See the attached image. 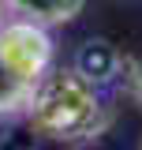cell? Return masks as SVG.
Here are the masks:
<instances>
[{
	"label": "cell",
	"instance_id": "cell-1",
	"mask_svg": "<svg viewBox=\"0 0 142 150\" xmlns=\"http://www.w3.org/2000/svg\"><path fill=\"white\" fill-rule=\"evenodd\" d=\"M26 124L49 143H86L108 128L105 86L75 68H49L26 101Z\"/></svg>",
	"mask_w": 142,
	"mask_h": 150
},
{
	"label": "cell",
	"instance_id": "cell-2",
	"mask_svg": "<svg viewBox=\"0 0 142 150\" xmlns=\"http://www.w3.org/2000/svg\"><path fill=\"white\" fill-rule=\"evenodd\" d=\"M53 68V34L30 19L8 15L0 23V116L26 109L34 86Z\"/></svg>",
	"mask_w": 142,
	"mask_h": 150
},
{
	"label": "cell",
	"instance_id": "cell-3",
	"mask_svg": "<svg viewBox=\"0 0 142 150\" xmlns=\"http://www.w3.org/2000/svg\"><path fill=\"white\" fill-rule=\"evenodd\" d=\"M71 68H75L79 75H86L90 83L108 86V83L120 75V68H124V56L116 53L112 41H105V38H90V41H82V45L75 49Z\"/></svg>",
	"mask_w": 142,
	"mask_h": 150
},
{
	"label": "cell",
	"instance_id": "cell-4",
	"mask_svg": "<svg viewBox=\"0 0 142 150\" xmlns=\"http://www.w3.org/2000/svg\"><path fill=\"white\" fill-rule=\"evenodd\" d=\"M4 11L15 19H30L37 26H67L71 19L86 8V0H0Z\"/></svg>",
	"mask_w": 142,
	"mask_h": 150
},
{
	"label": "cell",
	"instance_id": "cell-5",
	"mask_svg": "<svg viewBox=\"0 0 142 150\" xmlns=\"http://www.w3.org/2000/svg\"><path fill=\"white\" fill-rule=\"evenodd\" d=\"M4 19H8V11H4V4H0V23H4Z\"/></svg>",
	"mask_w": 142,
	"mask_h": 150
},
{
	"label": "cell",
	"instance_id": "cell-6",
	"mask_svg": "<svg viewBox=\"0 0 142 150\" xmlns=\"http://www.w3.org/2000/svg\"><path fill=\"white\" fill-rule=\"evenodd\" d=\"M138 150H142V146H138Z\"/></svg>",
	"mask_w": 142,
	"mask_h": 150
}]
</instances>
